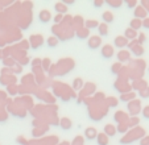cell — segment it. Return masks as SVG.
<instances>
[{"instance_id":"6da1fadb","label":"cell","mask_w":149,"mask_h":145,"mask_svg":"<svg viewBox=\"0 0 149 145\" xmlns=\"http://www.w3.org/2000/svg\"><path fill=\"white\" fill-rule=\"evenodd\" d=\"M100 45H102L100 36H93L88 38V47H90V49H98Z\"/></svg>"},{"instance_id":"7a4b0ae2","label":"cell","mask_w":149,"mask_h":145,"mask_svg":"<svg viewBox=\"0 0 149 145\" xmlns=\"http://www.w3.org/2000/svg\"><path fill=\"white\" fill-rule=\"evenodd\" d=\"M31 45L33 49H37V47L40 46V45H42V42H44V38H42L41 34H33V36H31Z\"/></svg>"},{"instance_id":"3957f363","label":"cell","mask_w":149,"mask_h":145,"mask_svg":"<svg viewBox=\"0 0 149 145\" xmlns=\"http://www.w3.org/2000/svg\"><path fill=\"white\" fill-rule=\"evenodd\" d=\"M38 19H40V21H41V22L46 24V22H49L52 20V15H50V12H49L48 9H44V11L40 12Z\"/></svg>"},{"instance_id":"277c9868","label":"cell","mask_w":149,"mask_h":145,"mask_svg":"<svg viewBox=\"0 0 149 145\" xmlns=\"http://www.w3.org/2000/svg\"><path fill=\"white\" fill-rule=\"evenodd\" d=\"M102 56H103L104 58H111V57L113 56V47L111 46V45H104V46L102 47Z\"/></svg>"},{"instance_id":"5b68a950","label":"cell","mask_w":149,"mask_h":145,"mask_svg":"<svg viewBox=\"0 0 149 145\" xmlns=\"http://www.w3.org/2000/svg\"><path fill=\"white\" fill-rule=\"evenodd\" d=\"M128 109H130V112L132 115L137 114L139 111H140V102L137 100H132L130 104H128Z\"/></svg>"},{"instance_id":"8992f818","label":"cell","mask_w":149,"mask_h":145,"mask_svg":"<svg viewBox=\"0 0 149 145\" xmlns=\"http://www.w3.org/2000/svg\"><path fill=\"white\" fill-rule=\"evenodd\" d=\"M127 45H128V40H127L124 36H118L115 38V46L124 47V46H127Z\"/></svg>"},{"instance_id":"52a82bcc","label":"cell","mask_w":149,"mask_h":145,"mask_svg":"<svg viewBox=\"0 0 149 145\" xmlns=\"http://www.w3.org/2000/svg\"><path fill=\"white\" fill-rule=\"evenodd\" d=\"M102 19H103L104 24H107V25H108L110 22L113 21V15H112V12H110V11L103 12V13H102Z\"/></svg>"},{"instance_id":"ba28073f","label":"cell","mask_w":149,"mask_h":145,"mask_svg":"<svg viewBox=\"0 0 149 145\" xmlns=\"http://www.w3.org/2000/svg\"><path fill=\"white\" fill-rule=\"evenodd\" d=\"M104 135L106 136H115L116 135V127L112 124H107L104 127Z\"/></svg>"},{"instance_id":"9c48e42d","label":"cell","mask_w":149,"mask_h":145,"mask_svg":"<svg viewBox=\"0 0 149 145\" xmlns=\"http://www.w3.org/2000/svg\"><path fill=\"white\" fill-rule=\"evenodd\" d=\"M59 125H61L63 129L69 131V129L71 128V125H73V123H71L70 119H68V117H63V119H61V121H59Z\"/></svg>"},{"instance_id":"30bf717a","label":"cell","mask_w":149,"mask_h":145,"mask_svg":"<svg viewBox=\"0 0 149 145\" xmlns=\"http://www.w3.org/2000/svg\"><path fill=\"white\" fill-rule=\"evenodd\" d=\"M54 9L57 11L58 15H65L66 12H68V7H66L63 3H57L56 6H54Z\"/></svg>"},{"instance_id":"8fae6325","label":"cell","mask_w":149,"mask_h":145,"mask_svg":"<svg viewBox=\"0 0 149 145\" xmlns=\"http://www.w3.org/2000/svg\"><path fill=\"white\" fill-rule=\"evenodd\" d=\"M96 141L99 145H108V136H106L104 133L96 135Z\"/></svg>"},{"instance_id":"7c38bea8","label":"cell","mask_w":149,"mask_h":145,"mask_svg":"<svg viewBox=\"0 0 149 145\" xmlns=\"http://www.w3.org/2000/svg\"><path fill=\"white\" fill-rule=\"evenodd\" d=\"M118 59L120 61V63H121V62H124V61H128V59H130V52L120 50L118 53Z\"/></svg>"},{"instance_id":"4fadbf2b","label":"cell","mask_w":149,"mask_h":145,"mask_svg":"<svg viewBox=\"0 0 149 145\" xmlns=\"http://www.w3.org/2000/svg\"><path fill=\"white\" fill-rule=\"evenodd\" d=\"M99 25V22L98 20H86V22H84V28L86 29H93V28H98Z\"/></svg>"},{"instance_id":"5bb4252c","label":"cell","mask_w":149,"mask_h":145,"mask_svg":"<svg viewBox=\"0 0 149 145\" xmlns=\"http://www.w3.org/2000/svg\"><path fill=\"white\" fill-rule=\"evenodd\" d=\"M125 119H128V117H127V115L124 114V112L118 111V112L115 114V120H116V121H119V124H124Z\"/></svg>"},{"instance_id":"9a60e30c","label":"cell","mask_w":149,"mask_h":145,"mask_svg":"<svg viewBox=\"0 0 149 145\" xmlns=\"http://www.w3.org/2000/svg\"><path fill=\"white\" fill-rule=\"evenodd\" d=\"M98 32L100 36H107L108 34V25L107 24H104V22H102V24H99L98 25Z\"/></svg>"},{"instance_id":"2e32d148","label":"cell","mask_w":149,"mask_h":145,"mask_svg":"<svg viewBox=\"0 0 149 145\" xmlns=\"http://www.w3.org/2000/svg\"><path fill=\"white\" fill-rule=\"evenodd\" d=\"M88 34H90V31L86 29L84 26L81 29H77V36H78L79 38H86V37H88Z\"/></svg>"},{"instance_id":"e0dca14e","label":"cell","mask_w":149,"mask_h":145,"mask_svg":"<svg viewBox=\"0 0 149 145\" xmlns=\"http://www.w3.org/2000/svg\"><path fill=\"white\" fill-rule=\"evenodd\" d=\"M84 136L87 137L88 140L95 139V137H96V129H94V128H87V129H86V132H84Z\"/></svg>"},{"instance_id":"ac0fdd59","label":"cell","mask_w":149,"mask_h":145,"mask_svg":"<svg viewBox=\"0 0 149 145\" xmlns=\"http://www.w3.org/2000/svg\"><path fill=\"white\" fill-rule=\"evenodd\" d=\"M140 26H143V21H141L140 19H133L132 21H131V29H133V31H136V29H139Z\"/></svg>"},{"instance_id":"d6986e66","label":"cell","mask_w":149,"mask_h":145,"mask_svg":"<svg viewBox=\"0 0 149 145\" xmlns=\"http://www.w3.org/2000/svg\"><path fill=\"white\" fill-rule=\"evenodd\" d=\"M136 36H137V33H136V31H133V29H127L125 31V38L127 40H135L136 38Z\"/></svg>"},{"instance_id":"ffe728a7","label":"cell","mask_w":149,"mask_h":145,"mask_svg":"<svg viewBox=\"0 0 149 145\" xmlns=\"http://www.w3.org/2000/svg\"><path fill=\"white\" fill-rule=\"evenodd\" d=\"M75 24H77V26H75L77 29L83 28V26H84V21H83V19H82L81 16H75V17H74V25H75Z\"/></svg>"},{"instance_id":"44dd1931","label":"cell","mask_w":149,"mask_h":145,"mask_svg":"<svg viewBox=\"0 0 149 145\" xmlns=\"http://www.w3.org/2000/svg\"><path fill=\"white\" fill-rule=\"evenodd\" d=\"M46 44H48L50 47H56L57 45H58V38H57L56 36H52L46 40Z\"/></svg>"},{"instance_id":"7402d4cb","label":"cell","mask_w":149,"mask_h":145,"mask_svg":"<svg viewBox=\"0 0 149 145\" xmlns=\"http://www.w3.org/2000/svg\"><path fill=\"white\" fill-rule=\"evenodd\" d=\"M106 3L110 7H112V8H119V7L123 4V1H121V0H107Z\"/></svg>"},{"instance_id":"603a6c76","label":"cell","mask_w":149,"mask_h":145,"mask_svg":"<svg viewBox=\"0 0 149 145\" xmlns=\"http://www.w3.org/2000/svg\"><path fill=\"white\" fill-rule=\"evenodd\" d=\"M3 62H4V66L11 67V69L15 66V59L12 58V57H7V58H4Z\"/></svg>"},{"instance_id":"cb8c5ba5","label":"cell","mask_w":149,"mask_h":145,"mask_svg":"<svg viewBox=\"0 0 149 145\" xmlns=\"http://www.w3.org/2000/svg\"><path fill=\"white\" fill-rule=\"evenodd\" d=\"M50 66H52V65H50V59L45 58V59H42V61H41V69L42 70H45V71H46V70L50 69Z\"/></svg>"},{"instance_id":"d4e9b609","label":"cell","mask_w":149,"mask_h":145,"mask_svg":"<svg viewBox=\"0 0 149 145\" xmlns=\"http://www.w3.org/2000/svg\"><path fill=\"white\" fill-rule=\"evenodd\" d=\"M135 98V94H132V92H130V94H121V96H120V99L123 102H128V100H132V99Z\"/></svg>"},{"instance_id":"484cf974","label":"cell","mask_w":149,"mask_h":145,"mask_svg":"<svg viewBox=\"0 0 149 145\" xmlns=\"http://www.w3.org/2000/svg\"><path fill=\"white\" fill-rule=\"evenodd\" d=\"M145 11H144L143 8H136L135 9V16H136V19H140V17H145Z\"/></svg>"},{"instance_id":"4316f807","label":"cell","mask_w":149,"mask_h":145,"mask_svg":"<svg viewBox=\"0 0 149 145\" xmlns=\"http://www.w3.org/2000/svg\"><path fill=\"white\" fill-rule=\"evenodd\" d=\"M73 87H74V90H81L82 87H83V81L82 79H75V81L73 82Z\"/></svg>"},{"instance_id":"83f0119b","label":"cell","mask_w":149,"mask_h":145,"mask_svg":"<svg viewBox=\"0 0 149 145\" xmlns=\"http://www.w3.org/2000/svg\"><path fill=\"white\" fill-rule=\"evenodd\" d=\"M111 70H112L113 74H118V72L121 70V63H120V62H116V63H113L112 65V69H111Z\"/></svg>"},{"instance_id":"f1b7e54d","label":"cell","mask_w":149,"mask_h":145,"mask_svg":"<svg viewBox=\"0 0 149 145\" xmlns=\"http://www.w3.org/2000/svg\"><path fill=\"white\" fill-rule=\"evenodd\" d=\"M107 102H108L107 106H116V104H118V102H116L112 96H111V98H107Z\"/></svg>"},{"instance_id":"f546056e","label":"cell","mask_w":149,"mask_h":145,"mask_svg":"<svg viewBox=\"0 0 149 145\" xmlns=\"http://www.w3.org/2000/svg\"><path fill=\"white\" fill-rule=\"evenodd\" d=\"M63 19V15H57L56 17H54V22H56L57 25H58L59 22H61V20Z\"/></svg>"},{"instance_id":"4dcf8cb0","label":"cell","mask_w":149,"mask_h":145,"mask_svg":"<svg viewBox=\"0 0 149 145\" xmlns=\"http://www.w3.org/2000/svg\"><path fill=\"white\" fill-rule=\"evenodd\" d=\"M104 4V1L103 0H95V1H94V6L96 7V8H99V7H102Z\"/></svg>"},{"instance_id":"1f68e13d","label":"cell","mask_w":149,"mask_h":145,"mask_svg":"<svg viewBox=\"0 0 149 145\" xmlns=\"http://www.w3.org/2000/svg\"><path fill=\"white\" fill-rule=\"evenodd\" d=\"M17 142L19 144H24V145H28V141H26L24 137H17Z\"/></svg>"},{"instance_id":"d6a6232c","label":"cell","mask_w":149,"mask_h":145,"mask_svg":"<svg viewBox=\"0 0 149 145\" xmlns=\"http://www.w3.org/2000/svg\"><path fill=\"white\" fill-rule=\"evenodd\" d=\"M136 3H137V1H135V0H130V1H127V6L128 7H135Z\"/></svg>"},{"instance_id":"836d02e7","label":"cell","mask_w":149,"mask_h":145,"mask_svg":"<svg viewBox=\"0 0 149 145\" xmlns=\"http://www.w3.org/2000/svg\"><path fill=\"white\" fill-rule=\"evenodd\" d=\"M144 116H145L146 119H149V106L145 107V109H144Z\"/></svg>"},{"instance_id":"e575fe53","label":"cell","mask_w":149,"mask_h":145,"mask_svg":"<svg viewBox=\"0 0 149 145\" xmlns=\"http://www.w3.org/2000/svg\"><path fill=\"white\" fill-rule=\"evenodd\" d=\"M143 26H145V28H148L149 29V19H145L143 21Z\"/></svg>"},{"instance_id":"d590c367","label":"cell","mask_w":149,"mask_h":145,"mask_svg":"<svg viewBox=\"0 0 149 145\" xmlns=\"http://www.w3.org/2000/svg\"><path fill=\"white\" fill-rule=\"evenodd\" d=\"M62 3H63V4L66 6V4H73V3H75V1H74V0H63Z\"/></svg>"},{"instance_id":"8d00e7d4","label":"cell","mask_w":149,"mask_h":145,"mask_svg":"<svg viewBox=\"0 0 149 145\" xmlns=\"http://www.w3.org/2000/svg\"><path fill=\"white\" fill-rule=\"evenodd\" d=\"M149 142V137H146V139H144V141H141V145H146Z\"/></svg>"},{"instance_id":"74e56055","label":"cell","mask_w":149,"mask_h":145,"mask_svg":"<svg viewBox=\"0 0 149 145\" xmlns=\"http://www.w3.org/2000/svg\"><path fill=\"white\" fill-rule=\"evenodd\" d=\"M3 58L4 59V53H3V50H0V59Z\"/></svg>"}]
</instances>
